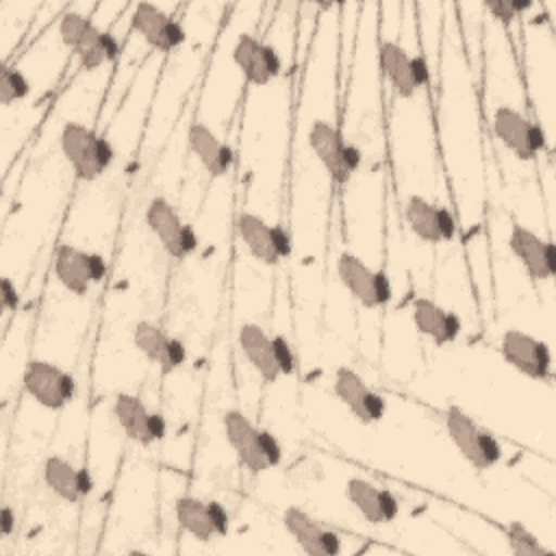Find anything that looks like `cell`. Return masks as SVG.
Instances as JSON below:
<instances>
[{
  "instance_id": "24",
  "label": "cell",
  "mask_w": 556,
  "mask_h": 556,
  "mask_svg": "<svg viewBox=\"0 0 556 556\" xmlns=\"http://www.w3.org/2000/svg\"><path fill=\"white\" fill-rule=\"evenodd\" d=\"M237 341H239L241 354L245 356L248 365L256 371V376L265 384H274L280 378V369L274 358L271 337L265 332V328L254 321H245L239 326Z\"/></svg>"
},
{
  "instance_id": "21",
  "label": "cell",
  "mask_w": 556,
  "mask_h": 556,
  "mask_svg": "<svg viewBox=\"0 0 556 556\" xmlns=\"http://www.w3.org/2000/svg\"><path fill=\"white\" fill-rule=\"evenodd\" d=\"M413 326L419 334L430 339L434 345L443 348L458 339L463 324L456 311L441 306L430 298H415L410 308Z\"/></svg>"
},
{
  "instance_id": "6",
  "label": "cell",
  "mask_w": 556,
  "mask_h": 556,
  "mask_svg": "<svg viewBox=\"0 0 556 556\" xmlns=\"http://www.w3.org/2000/svg\"><path fill=\"white\" fill-rule=\"evenodd\" d=\"M54 278L76 298H87L93 285L106 276V261L100 252H87L74 243H59L54 250Z\"/></svg>"
},
{
  "instance_id": "37",
  "label": "cell",
  "mask_w": 556,
  "mask_h": 556,
  "mask_svg": "<svg viewBox=\"0 0 556 556\" xmlns=\"http://www.w3.org/2000/svg\"><path fill=\"white\" fill-rule=\"evenodd\" d=\"M413 74H415V80H417V87L421 89L424 85H428L430 80V67L426 63V59L421 54L413 56Z\"/></svg>"
},
{
  "instance_id": "8",
  "label": "cell",
  "mask_w": 556,
  "mask_h": 556,
  "mask_svg": "<svg viewBox=\"0 0 556 556\" xmlns=\"http://www.w3.org/2000/svg\"><path fill=\"white\" fill-rule=\"evenodd\" d=\"M237 232L248 254L265 267H274L291 254L289 232L278 224H267L256 213H239Z\"/></svg>"
},
{
  "instance_id": "11",
  "label": "cell",
  "mask_w": 556,
  "mask_h": 556,
  "mask_svg": "<svg viewBox=\"0 0 556 556\" xmlns=\"http://www.w3.org/2000/svg\"><path fill=\"white\" fill-rule=\"evenodd\" d=\"M113 419L126 439L137 445H154L165 439L167 421L159 410H150L146 402L135 393H117L113 397Z\"/></svg>"
},
{
  "instance_id": "35",
  "label": "cell",
  "mask_w": 556,
  "mask_h": 556,
  "mask_svg": "<svg viewBox=\"0 0 556 556\" xmlns=\"http://www.w3.org/2000/svg\"><path fill=\"white\" fill-rule=\"evenodd\" d=\"M484 9H486L500 24H504V26H508V24L517 17V13H515L510 0H489V2L484 4Z\"/></svg>"
},
{
  "instance_id": "28",
  "label": "cell",
  "mask_w": 556,
  "mask_h": 556,
  "mask_svg": "<svg viewBox=\"0 0 556 556\" xmlns=\"http://www.w3.org/2000/svg\"><path fill=\"white\" fill-rule=\"evenodd\" d=\"M506 545L515 556H552V549L545 547L536 534H532L521 521H508L504 528Z\"/></svg>"
},
{
  "instance_id": "38",
  "label": "cell",
  "mask_w": 556,
  "mask_h": 556,
  "mask_svg": "<svg viewBox=\"0 0 556 556\" xmlns=\"http://www.w3.org/2000/svg\"><path fill=\"white\" fill-rule=\"evenodd\" d=\"M15 513H13V508L9 506V504H4L2 506V510H0V534L7 539V536H11L13 534V530H15Z\"/></svg>"
},
{
  "instance_id": "36",
  "label": "cell",
  "mask_w": 556,
  "mask_h": 556,
  "mask_svg": "<svg viewBox=\"0 0 556 556\" xmlns=\"http://www.w3.org/2000/svg\"><path fill=\"white\" fill-rule=\"evenodd\" d=\"M17 302H20L17 287L13 285V280L9 276H2V308L4 311H15Z\"/></svg>"
},
{
  "instance_id": "2",
  "label": "cell",
  "mask_w": 556,
  "mask_h": 556,
  "mask_svg": "<svg viewBox=\"0 0 556 556\" xmlns=\"http://www.w3.org/2000/svg\"><path fill=\"white\" fill-rule=\"evenodd\" d=\"M443 421L450 441L454 443L456 452L463 456L467 465H471L478 471H486L502 460L504 450L500 441L473 417H469L463 408L447 406Z\"/></svg>"
},
{
  "instance_id": "12",
  "label": "cell",
  "mask_w": 556,
  "mask_h": 556,
  "mask_svg": "<svg viewBox=\"0 0 556 556\" xmlns=\"http://www.w3.org/2000/svg\"><path fill=\"white\" fill-rule=\"evenodd\" d=\"M332 393L363 426L378 424L387 415V400L348 365L337 367L332 378Z\"/></svg>"
},
{
  "instance_id": "17",
  "label": "cell",
  "mask_w": 556,
  "mask_h": 556,
  "mask_svg": "<svg viewBox=\"0 0 556 556\" xmlns=\"http://www.w3.org/2000/svg\"><path fill=\"white\" fill-rule=\"evenodd\" d=\"M130 28L154 50L172 52L185 41V28L161 7L139 2L130 13Z\"/></svg>"
},
{
  "instance_id": "25",
  "label": "cell",
  "mask_w": 556,
  "mask_h": 556,
  "mask_svg": "<svg viewBox=\"0 0 556 556\" xmlns=\"http://www.w3.org/2000/svg\"><path fill=\"white\" fill-rule=\"evenodd\" d=\"M174 515L182 532H187L198 543H211L217 536L215 526L208 513V500H200L195 495H182L174 502Z\"/></svg>"
},
{
  "instance_id": "10",
  "label": "cell",
  "mask_w": 556,
  "mask_h": 556,
  "mask_svg": "<svg viewBox=\"0 0 556 556\" xmlns=\"http://www.w3.org/2000/svg\"><path fill=\"white\" fill-rule=\"evenodd\" d=\"M500 354L521 376L536 382L552 380V352L543 339L508 328L500 337Z\"/></svg>"
},
{
  "instance_id": "13",
  "label": "cell",
  "mask_w": 556,
  "mask_h": 556,
  "mask_svg": "<svg viewBox=\"0 0 556 556\" xmlns=\"http://www.w3.org/2000/svg\"><path fill=\"white\" fill-rule=\"evenodd\" d=\"M404 219L408 230L424 243L439 245L456 237V217L447 206L434 204L424 195H408L404 202Z\"/></svg>"
},
{
  "instance_id": "19",
  "label": "cell",
  "mask_w": 556,
  "mask_h": 556,
  "mask_svg": "<svg viewBox=\"0 0 556 556\" xmlns=\"http://www.w3.org/2000/svg\"><path fill=\"white\" fill-rule=\"evenodd\" d=\"M345 500L369 526L393 523L400 515V502L389 489H382L358 476L348 478Z\"/></svg>"
},
{
  "instance_id": "1",
  "label": "cell",
  "mask_w": 556,
  "mask_h": 556,
  "mask_svg": "<svg viewBox=\"0 0 556 556\" xmlns=\"http://www.w3.org/2000/svg\"><path fill=\"white\" fill-rule=\"evenodd\" d=\"M61 154L80 182H93L115 161L113 143L83 122H65L59 132Z\"/></svg>"
},
{
  "instance_id": "16",
  "label": "cell",
  "mask_w": 556,
  "mask_h": 556,
  "mask_svg": "<svg viewBox=\"0 0 556 556\" xmlns=\"http://www.w3.org/2000/svg\"><path fill=\"white\" fill-rule=\"evenodd\" d=\"M282 526L295 545L308 556H337L341 554V536L317 521L300 506H289L282 513Z\"/></svg>"
},
{
  "instance_id": "32",
  "label": "cell",
  "mask_w": 556,
  "mask_h": 556,
  "mask_svg": "<svg viewBox=\"0 0 556 556\" xmlns=\"http://www.w3.org/2000/svg\"><path fill=\"white\" fill-rule=\"evenodd\" d=\"M258 437H261V450H263V456H265L269 469L278 467L282 463V445H280L278 437L274 432H269L267 428H261Z\"/></svg>"
},
{
  "instance_id": "9",
  "label": "cell",
  "mask_w": 556,
  "mask_h": 556,
  "mask_svg": "<svg viewBox=\"0 0 556 556\" xmlns=\"http://www.w3.org/2000/svg\"><path fill=\"white\" fill-rule=\"evenodd\" d=\"M491 126L497 141L517 159L532 161L545 148V135L539 124L530 122L519 109L510 104L495 106Z\"/></svg>"
},
{
  "instance_id": "30",
  "label": "cell",
  "mask_w": 556,
  "mask_h": 556,
  "mask_svg": "<svg viewBox=\"0 0 556 556\" xmlns=\"http://www.w3.org/2000/svg\"><path fill=\"white\" fill-rule=\"evenodd\" d=\"M30 93V80L17 67H4L0 74V102L2 106H13Z\"/></svg>"
},
{
  "instance_id": "27",
  "label": "cell",
  "mask_w": 556,
  "mask_h": 556,
  "mask_svg": "<svg viewBox=\"0 0 556 556\" xmlns=\"http://www.w3.org/2000/svg\"><path fill=\"white\" fill-rule=\"evenodd\" d=\"M132 345L148 363H152L161 371L167 363L172 337L159 324L150 319H139L132 326Z\"/></svg>"
},
{
  "instance_id": "20",
  "label": "cell",
  "mask_w": 556,
  "mask_h": 556,
  "mask_svg": "<svg viewBox=\"0 0 556 556\" xmlns=\"http://www.w3.org/2000/svg\"><path fill=\"white\" fill-rule=\"evenodd\" d=\"M43 482L65 504H78L93 491V478L87 467H76L61 454H50L43 460Z\"/></svg>"
},
{
  "instance_id": "34",
  "label": "cell",
  "mask_w": 556,
  "mask_h": 556,
  "mask_svg": "<svg viewBox=\"0 0 556 556\" xmlns=\"http://www.w3.org/2000/svg\"><path fill=\"white\" fill-rule=\"evenodd\" d=\"M208 513H211V521L215 526L217 536H226L230 532V515L226 510V506L217 500H208Z\"/></svg>"
},
{
  "instance_id": "4",
  "label": "cell",
  "mask_w": 556,
  "mask_h": 556,
  "mask_svg": "<svg viewBox=\"0 0 556 556\" xmlns=\"http://www.w3.org/2000/svg\"><path fill=\"white\" fill-rule=\"evenodd\" d=\"M24 393L46 410H63L76 395L74 376L46 358H30L22 374Z\"/></svg>"
},
{
  "instance_id": "23",
  "label": "cell",
  "mask_w": 556,
  "mask_h": 556,
  "mask_svg": "<svg viewBox=\"0 0 556 556\" xmlns=\"http://www.w3.org/2000/svg\"><path fill=\"white\" fill-rule=\"evenodd\" d=\"M378 67L395 98L410 100L417 93L419 87L413 74V54H408L402 43L384 39L378 48Z\"/></svg>"
},
{
  "instance_id": "14",
  "label": "cell",
  "mask_w": 556,
  "mask_h": 556,
  "mask_svg": "<svg viewBox=\"0 0 556 556\" xmlns=\"http://www.w3.org/2000/svg\"><path fill=\"white\" fill-rule=\"evenodd\" d=\"M230 54L243 80L254 87L269 85L282 72V61L278 50L271 43H265L250 33H241L235 39Z\"/></svg>"
},
{
  "instance_id": "29",
  "label": "cell",
  "mask_w": 556,
  "mask_h": 556,
  "mask_svg": "<svg viewBox=\"0 0 556 556\" xmlns=\"http://www.w3.org/2000/svg\"><path fill=\"white\" fill-rule=\"evenodd\" d=\"M93 26L96 24L91 22V17H87V15L78 13V11H65L61 15V20H59V28L56 30H59L61 43L67 50L76 52V48L85 41V37L91 33Z\"/></svg>"
},
{
  "instance_id": "5",
  "label": "cell",
  "mask_w": 556,
  "mask_h": 556,
  "mask_svg": "<svg viewBox=\"0 0 556 556\" xmlns=\"http://www.w3.org/2000/svg\"><path fill=\"white\" fill-rule=\"evenodd\" d=\"M337 278L343 289L369 311L384 308L393 295L391 280L384 269L369 267L361 256L352 252H341L337 258Z\"/></svg>"
},
{
  "instance_id": "22",
  "label": "cell",
  "mask_w": 556,
  "mask_h": 556,
  "mask_svg": "<svg viewBox=\"0 0 556 556\" xmlns=\"http://www.w3.org/2000/svg\"><path fill=\"white\" fill-rule=\"evenodd\" d=\"M187 146L208 178H222L232 169V148L222 141L206 124L193 122L187 130Z\"/></svg>"
},
{
  "instance_id": "33",
  "label": "cell",
  "mask_w": 556,
  "mask_h": 556,
  "mask_svg": "<svg viewBox=\"0 0 556 556\" xmlns=\"http://www.w3.org/2000/svg\"><path fill=\"white\" fill-rule=\"evenodd\" d=\"M185 361H187V348H185V343H182L178 337H172L167 363H165V367L161 369V374H163V376L174 374L176 369H180V367L185 365Z\"/></svg>"
},
{
  "instance_id": "18",
  "label": "cell",
  "mask_w": 556,
  "mask_h": 556,
  "mask_svg": "<svg viewBox=\"0 0 556 556\" xmlns=\"http://www.w3.org/2000/svg\"><path fill=\"white\" fill-rule=\"evenodd\" d=\"M508 250L526 269V274L536 280L545 282L556 274V256L552 241L539 237L534 230L521 224L510 226L508 235Z\"/></svg>"
},
{
  "instance_id": "7",
  "label": "cell",
  "mask_w": 556,
  "mask_h": 556,
  "mask_svg": "<svg viewBox=\"0 0 556 556\" xmlns=\"http://www.w3.org/2000/svg\"><path fill=\"white\" fill-rule=\"evenodd\" d=\"M146 226L159 239L167 256L185 261L198 250V235L191 224L182 222L176 206L165 195H154L146 206Z\"/></svg>"
},
{
  "instance_id": "26",
  "label": "cell",
  "mask_w": 556,
  "mask_h": 556,
  "mask_svg": "<svg viewBox=\"0 0 556 556\" xmlns=\"http://www.w3.org/2000/svg\"><path fill=\"white\" fill-rule=\"evenodd\" d=\"M76 59L83 72H96L106 63H113L119 56V41L113 33L102 30L98 26L85 37V41L76 48Z\"/></svg>"
},
{
  "instance_id": "31",
  "label": "cell",
  "mask_w": 556,
  "mask_h": 556,
  "mask_svg": "<svg viewBox=\"0 0 556 556\" xmlns=\"http://www.w3.org/2000/svg\"><path fill=\"white\" fill-rule=\"evenodd\" d=\"M271 345H274V358L280 369V376H293L295 374V354L289 343V339L280 332L271 334Z\"/></svg>"
},
{
  "instance_id": "15",
  "label": "cell",
  "mask_w": 556,
  "mask_h": 556,
  "mask_svg": "<svg viewBox=\"0 0 556 556\" xmlns=\"http://www.w3.org/2000/svg\"><path fill=\"white\" fill-rule=\"evenodd\" d=\"M222 430L224 437L228 441V445L232 447L239 465L252 473V476H263L265 471H269V465L263 456L261 450V437H258V426H254V421L239 408H228L222 415Z\"/></svg>"
},
{
  "instance_id": "3",
  "label": "cell",
  "mask_w": 556,
  "mask_h": 556,
  "mask_svg": "<svg viewBox=\"0 0 556 556\" xmlns=\"http://www.w3.org/2000/svg\"><path fill=\"white\" fill-rule=\"evenodd\" d=\"M308 148L315 154V159L321 163V167L326 169L328 178L332 185L343 187L350 182V178L354 176V172L361 167L363 154L356 146L348 143L341 135V130L328 122V119H315L308 126V135H306Z\"/></svg>"
}]
</instances>
